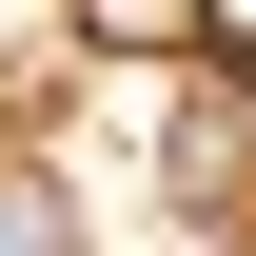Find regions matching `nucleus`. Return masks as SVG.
Wrapping results in <instances>:
<instances>
[{
    "label": "nucleus",
    "mask_w": 256,
    "mask_h": 256,
    "mask_svg": "<svg viewBox=\"0 0 256 256\" xmlns=\"http://www.w3.org/2000/svg\"><path fill=\"white\" fill-rule=\"evenodd\" d=\"M98 60H197V0H79Z\"/></svg>",
    "instance_id": "obj_1"
},
{
    "label": "nucleus",
    "mask_w": 256,
    "mask_h": 256,
    "mask_svg": "<svg viewBox=\"0 0 256 256\" xmlns=\"http://www.w3.org/2000/svg\"><path fill=\"white\" fill-rule=\"evenodd\" d=\"M0 256H79V197L60 178H0Z\"/></svg>",
    "instance_id": "obj_2"
}]
</instances>
